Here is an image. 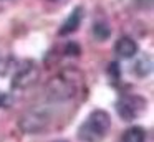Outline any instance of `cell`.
<instances>
[{"mask_svg": "<svg viewBox=\"0 0 154 142\" xmlns=\"http://www.w3.org/2000/svg\"><path fill=\"white\" fill-rule=\"evenodd\" d=\"M85 78L78 68H65L55 78L47 83V96L50 101L65 102L76 96V92L83 88Z\"/></svg>", "mask_w": 154, "mask_h": 142, "instance_id": "cell-1", "label": "cell"}, {"mask_svg": "<svg viewBox=\"0 0 154 142\" xmlns=\"http://www.w3.org/2000/svg\"><path fill=\"white\" fill-rule=\"evenodd\" d=\"M111 127V117L106 111L96 109L78 129V137L83 142H98L108 134Z\"/></svg>", "mask_w": 154, "mask_h": 142, "instance_id": "cell-2", "label": "cell"}, {"mask_svg": "<svg viewBox=\"0 0 154 142\" xmlns=\"http://www.w3.org/2000/svg\"><path fill=\"white\" fill-rule=\"evenodd\" d=\"M144 107H146V99L136 94H126L118 102V112L124 121L139 117V114L144 111Z\"/></svg>", "mask_w": 154, "mask_h": 142, "instance_id": "cell-3", "label": "cell"}, {"mask_svg": "<svg viewBox=\"0 0 154 142\" xmlns=\"http://www.w3.org/2000/svg\"><path fill=\"white\" fill-rule=\"evenodd\" d=\"M40 76V69L33 61H25V65L18 69L12 78V88L15 89H27L37 83Z\"/></svg>", "mask_w": 154, "mask_h": 142, "instance_id": "cell-4", "label": "cell"}, {"mask_svg": "<svg viewBox=\"0 0 154 142\" xmlns=\"http://www.w3.org/2000/svg\"><path fill=\"white\" fill-rule=\"evenodd\" d=\"M50 122V117L45 112H38V111H32L27 112L20 117L18 121V127L25 132V134H37V132L45 131V127Z\"/></svg>", "mask_w": 154, "mask_h": 142, "instance_id": "cell-5", "label": "cell"}, {"mask_svg": "<svg viewBox=\"0 0 154 142\" xmlns=\"http://www.w3.org/2000/svg\"><path fill=\"white\" fill-rule=\"evenodd\" d=\"M83 15H85L83 7H75L73 12H71L70 15H68V18L63 22V25H61V28H60V32H58V33H60L61 36L75 33L78 28H80L81 20H83Z\"/></svg>", "mask_w": 154, "mask_h": 142, "instance_id": "cell-6", "label": "cell"}, {"mask_svg": "<svg viewBox=\"0 0 154 142\" xmlns=\"http://www.w3.org/2000/svg\"><path fill=\"white\" fill-rule=\"evenodd\" d=\"M114 50L121 58H133L137 53V43L131 36H121L114 45Z\"/></svg>", "mask_w": 154, "mask_h": 142, "instance_id": "cell-7", "label": "cell"}, {"mask_svg": "<svg viewBox=\"0 0 154 142\" xmlns=\"http://www.w3.org/2000/svg\"><path fill=\"white\" fill-rule=\"evenodd\" d=\"M121 142H146V131L139 125L129 127L128 131H124Z\"/></svg>", "mask_w": 154, "mask_h": 142, "instance_id": "cell-8", "label": "cell"}, {"mask_svg": "<svg viewBox=\"0 0 154 142\" xmlns=\"http://www.w3.org/2000/svg\"><path fill=\"white\" fill-rule=\"evenodd\" d=\"M93 35L98 41H104V40L109 38L111 28L108 26V23H104V22H96L93 25Z\"/></svg>", "mask_w": 154, "mask_h": 142, "instance_id": "cell-9", "label": "cell"}, {"mask_svg": "<svg viewBox=\"0 0 154 142\" xmlns=\"http://www.w3.org/2000/svg\"><path fill=\"white\" fill-rule=\"evenodd\" d=\"M151 68H152V65H151L149 56H143V58H139L136 61V65H134V71H136L137 76H141V78H144L146 74H149Z\"/></svg>", "mask_w": 154, "mask_h": 142, "instance_id": "cell-10", "label": "cell"}, {"mask_svg": "<svg viewBox=\"0 0 154 142\" xmlns=\"http://www.w3.org/2000/svg\"><path fill=\"white\" fill-rule=\"evenodd\" d=\"M65 55H66V56H80L81 55L80 45H78V43H75V41L66 43V46H65Z\"/></svg>", "mask_w": 154, "mask_h": 142, "instance_id": "cell-11", "label": "cell"}, {"mask_svg": "<svg viewBox=\"0 0 154 142\" xmlns=\"http://www.w3.org/2000/svg\"><path fill=\"white\" fill-rule=\"evenodd\" d=\"M108 71L111 73V78H119L121 76V69H119V66L116 65V63H111L109 65V68H108Z\"/></svg>", "mask_w": 154, "mask_h": 142, "instance_id": "cell-12", "label": "cell"}, {"mask_svg": "<svg viewBox=\"0 0 154 142\" xmlns=\"http://www.w3.org/2000/svg\"><path fill=\"white\" fill-rule=\"evenodd\" d=\"M0 106H2V107H7V106H10V99H8L7 94H0Z\"/></svg>", "mask_w": 154, "mask_h": 142, "instance_id": "cell-13", "label": "cell"}, {"mask_svg": "<svg viewBox=\"0 0 154 142\" xmlns=\"http://www.w3.org/2000/svg\"><path fill=\"white\" fill-rule=\"evenodd\" d=\"M58 142H66V140H58Z\"/></svg>", "mask_w": 154, "mask_h": 142, "instance_id": "cell-14", "label": "cell"}]
</instances>
